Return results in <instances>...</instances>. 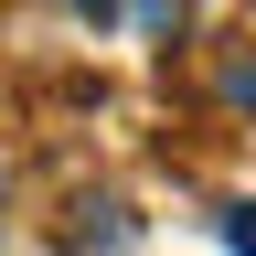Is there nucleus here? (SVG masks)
Listing matches in <instances>:
<instances>
[{
	"instance_id": "obj_1",
	"label": "nucleus",
	"mask_w": 256,
	"mask_h": 256,
	"mask_svg": "<svg viewBox=\"0 0 256 256\" xmlns=\"http://www.w3.org/2000/svg\"><path fill=\"white\" fill-rule=\"evenodd\" d=\"M224 246H235V256H256V203H224Z\"/></svg>"
},
{
	"instance_id": "obj_2",
	"label": "nucleus",
	"mask_w": 256,
	"mask_h": 256,
	"mask_svg": "<svg viewBox=\"0 0 256 256\" xmlns=\"http://www.w3.org/2000/svg\"><path fill=\"white\" fill-rule=\"evenodd\" d=\"M224 107H256V54L235 64V75H224Z\"/></svg>"
},
{
	"instance_id": "obj_3",
	"label": "nucleus",
	"mask_w": 256,
	"mask_h": 256,
	"mask_svg": "<svg viewBox=\"0 0 256 256\" xmlns=\"http://www.w3.org/2000/svg\"><path fill=\"white\" fill-rule=\"evenodd\" d=\"M64 11H86V22H118V11H128V0H64Z\"/></svg>"
}]
</instances>
